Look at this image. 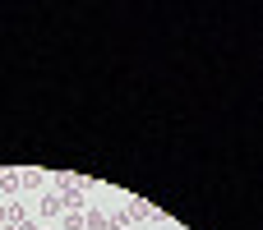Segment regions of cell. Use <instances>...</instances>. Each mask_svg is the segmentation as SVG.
I'll use <instances>...</instances> for the list:
<instances>
[{
    "label": "cell",
    "mask_w": 263,
    "mask_h": 230,
    "mask_svg": "<svg viewBox=\"0 0 263 230\" xmlns=\"http://www.w3.org/2000/svg\"><path fill=\"white\" fill-rule=\"evenodd\" d=\"M18 184H28V189H42V175H37V171H28V175H18Z\"/></svg>",
    "instance_id": "52a82bcc"
},
{
    "label": "cell",
    "mask_w": 263,
    "mask_h": 230,
    "mask_svg": "<svg viewBox=\"0 0 263 230\" xmlns=\"http://www.w3.org/2000/svg\"><path fill=\"white\" fill-rule=\"evenodd\" d=\"M60 230H83V212H65V221H60Z\"/></svg>",
    "instance_id": "5b68a950"
},
{
    "label": "cell",
    "mask_w": 263,
    "mask_h": 230,
    "mask_svg": "<svg viewBox=\"0 0 263 230\" xmlns=\"http://www.w3.org/2000/svg\"><path fill=\"white\" fill-rule=\"evenodd\" d=\"M60 212H65V198H60V194H42V226H46L51 217H60Z\"/></svg>",
    "instance_id": "6da1fadb"
},
{
    "label": "cell",
    "mask_w": 263,
    "mask_h": 230,
    "mask_svg": "<svg viewBox=\"0 0 263 230\" xmlns=\"http://www.w3.org/2000/svg\"><path fill=\"white\" fill-rule=\"evenodd\" d=\"M106 221H111V230H125V226H129V212H125V207H120V212H111V217H106Z\"/></svg>",
    "instance_id": "8992f818"
},
{
    "label": "cell",
    "mask_w": 263,
    "mask_h": 230,
    "mask_svg": "<svg viewBox=\"0 0 263 230\" xmlns=\"http://www.w3.org/2000/svg\"><path fill=\"white\" fill-rule=\"evenodd\" d=\"M0 230H18V226H0Z\"/></svg>",
    "instance_id": "9c48e42d"
},
{
    "label": "cell",
    "mask_w": 263,
    "mask_h": 230,
    "mask_svg": "<svg viewBox=\"0 0 263 230\" xmlns=\"http://www.w3.org/2000/svg\"><path fill=\"white\" fill-rule=\"evenodd\" d=\"M18 189V175L14 171H0V194H14Z\"/></svg>",
    "instance_id": "277c9868"
},
{
    "label": "cell",
    "mask_w": 263,
    "mask_h": 230,
    "mask_svg": "<svg viewBox=\"0 0 263 230\" xmlns=\"http://www.w3.org/2000/svg\"><path fill=\"white\" fill-rule=\"evenodd\" d=\"M5 226H18V230L32 226V221H28V212H23V203H5Z\"/></svg>",
    "instance_id": "7a4b0ae2"
},
{
    "label": "cell",
    "mask_w": 263,
    "mask_h": 230,
    "mask_svg": "<svg viewBox=\"0 0 263 230\" xmlns=\"http://www.w3.org/2000/svg\"><path fill=\"white\" fill-rule=\"evenodd\" d=\"M83 230H111V221L102 212H92V217H83Z\"/></svg>",
    "instance_id": "3957f363"
},
{
    "label": "cell",
    "mask_w": 263,
    "mask_h": 230,
    "mask_svg": "<svg viewBox=\"0 0 263 230\" xmlns=\"http://www.w3.org/2000/svg\"><path fill=\"white\" fill-rule=\"evenodd\" d=\"M0 226H5V203H0Z\"/></svg>",
    "instance_id": "ba28073f"
}]
</instances>
